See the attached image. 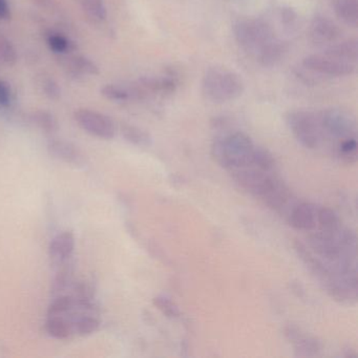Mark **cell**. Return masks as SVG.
<instances>
[{
  "mask_svg": "<svg viewBox=\"0 0 358 358\" xmlns=\"http://www.w3.org/2000/svg\"><path fill=\"white\" fill-rule=\"evenodd\" d=\"M120 131L122 137L134 145L139 146V148H148L152 145V137L150 134L140 127L124 123L121 125Z\"/></svg>",
  "mask_w": 358,
  "mask_h": 358,
  "instance_id": "ffe728a7",
  "label": "cell"
},
{
  "mask_svg": "<svg viewBox=\"0 0 358 358\" xmlns=\"http://www.w3.org/2000/svg\"><path fill=\"white\" fill-rule=\"evenodd\" d=\"M341 34L338 27L326 16H315L310 24V38L317 45L334 43L341 37Z\"/></svg>",
  "mask_w": 358,
  "mask_h": 358,
  "instance_id": "8fae6325",
  "label": "cell"
},
{
  "mask_svg": "<svg viewBox=\"0 0 358 358\" xmlns=\"http://www.w3.org/2000/svg\"><path fill=\"white\" fill-rule=\"evenodd\" d=\"M280 13H282V22L286 26V28H291V27L294 26L297 15L292 9L284 8Z\"/></svg>",
  "mask_w": 358,
  "mask_h": 358,
  "instance_id": "e575fe53",
  "label": "cell"
},
{
  "mask_svg": "<svg viewBox=\"0 0 358 358\" xmlns=\"http://www.w3.org/2000/svg\"><path fill=\"white\" fill-rule=\"evenodd\" d=\"M202 92L210 101L223 103L240 97L244 92V83L236 73L215 66L205 73Z\"/></svg>",
  "mask_w": 358,
  "mask_h": 358,
  "instance_id": "3957f363",
  "label": "cell"
},
{
  "mask_svg": "<svg viewBox=\"0 0 358 358\" xmlns=\"http://www.w3.org/2000/svg\"><path fill=\"white\" fill-rule=\"evenodd\" d=\"M45 330L50 336L60 341L68 339L73 333L71 322L62 316H49L45 324Z\"/></svg>",
  "mask_w": 358,
  "mask_h": 358,
  "instance_id": "44dd1931",
  "label": "cell"
},
{
  "mask_svg": "<svg viewBox=\"0 0 358 358\" xmlns=\"http://www.w3.org/2000/svg\"><path fill=\"white\" fill-rule=\"evenodd\" d=\"M255 148L249 136L242 131H236L217 138L211 146V156L220 166L232 171L252 165Z\"/></svg>",
  "mask_w": 358,
  "mask_h": 358,
  "instance_id": "7a4b0ae2",
  "label": "cell"
},
{
  "mask_svg": "<svg viewBox=\"0 0 358 358\" xmlns=\"http://www.w3.org/2000/svg\"><path fill=\"white\" fill-rule=\"evenodd\" d=\"M232 175L241 187L257 198H261L272 178L270 173L252 167V165L232 169Z\"/></svg>",
  "mask_w": 358,
  "mask_h": 358,
  "instance_id": "9c48e42d",
  "label": "cell"
},
{
  "mask_svg": "<svg viewBox=\"0 0 358 358\" xmlns=\"http://www.w3.org/2000/svg\"><path fill=\"white\" fill-rule=\"evenodd\" d=\"M234 36L245 51L255 56L275 38L265 22L252 18L238 20L234 26Z\"/></svg>",
  "mask_w": 358,
  "mask_h": 358,
  "instance_id": "277c9868",
  "label": "cell"
},
{
  "mask_svg": "<svg viewBox=\"0 0 358 358\" xmlns=\"http://www.w3.org/2000/svg\"><path fill=\"white\" fill-rule=\"evenodd\" d=\"M66 69L70 71V74L74 77L97 76L99 74V68L97 64L85 57V56H73L66 60Z\"/></svg>",
  "mask_w": 358,
  "mask_h": 358,
  "instance_id": "e0dca14e",
  "label": "cell"
},
{
  "mask_svg": "<svg viewBox=\"0 0 358 358\" xmlns=\"http://www.w3.org/2000/svg\"><path fill=\"white\" fill-rule=\"evenodd\" d=\"M31 121L43 133L49 134V135L57 133L59 129L57 119L49 110H41L32 113Z\"/></svg>",
  "mask_w": 358,
  "mask_h": 358,
  "instance_id": "cb8c5ba5",
  "label": "cell"
},
{
  "mask_svg": "<svg viewBox=\"0 0 358 358\" xmlns=\"http://www.w3.org/2000/svg\"><path fill=\"white\" fill-rule=\"evenodd\" d=\"M287 124L295 139L308 150H315L320 145L322 131L318 116L305 110L291 112L286 117Z\"/></svg>",
  "mask_w": 358,
  "mask_h": 358,
  "instance_id": "5b68a950",
  "label": "cell"
},
{
  "mask_svg": "<svg viewBox=\"0 0 358 358\" xmlns=\"http://www.w3.org/2000/svg\"><path fill=\"white\" fill-rule=\"evenodd\" d=\"M324 54L343 62L356 64L358 56V43L356 39H349L337 45H331Z\"/></svg>",
  "mask_w": 358,
  "mask_h": 358,
  "instance_id": "2e32d148",
  "label": "cell"
},
{
  "mask_svg": "<svg viewBox=\"0 0 358 358\" xmlns=\"http://www.w3.org/2000/svg\"><path fill=\"white\" fill-rule=\"evenodd\" d=\"M306 70L327 76L341 77L352 74L355 71V64L343 62L326 55H310L303 60Z\"/></svg>",
  "mask_w": 358,
  "mask_h": 358,
  "instance_id": "ba28073f",
  "label": "cell"
},
{
  "mask_svg": "<svg viewBox=\"0 0 358 358\" xmlns=\"http://www.w3.org/2000/svg\"><path fill=\"white\" fill-rule=\"evenodd\" d=\"M322 134L341 140L355 137L356 124L347 113L339 110H327L318 115Z\"/></svg>",
  "mask_w": 358,
  "mask_h": 358,
  "instance_id": "52a82bcc",
  "label": "cell"
},
{
  "mask_svg": "<svg viewBox=\"0 0 358 358\" xmlns=\"http://www.w3.org/2000/svg\"><path fill=\"white\" fill-rule=\"evenodd\" d=\"M293 343L295 347V355L299 357L317 356L322 350V345L317 339L307 336L303 333Z\"/></svg>",
  "mask_w": 358,
  "mask_h": 358,
  "instance_id": "d4e9b609",
  "label": "cell"
},
{
  "mask_svg": "<svg viewBox=\"0 0 358 358\" xmlns=\"http://www.w3.org/2000/svg\"><path fill=\"white\" fill-rule=\"evenodd\" d=\"M74 309V299L72 295L60 294L52 301L48 309L49 316H62Z\"/></svg>",
  "mask_w": 358,
  "mask_h": 358,
  "instance_id": "4316f807",
  "label": "cell"
},
{
  "mask_svg": "<svg viewBox=\"0 0 358 358\" xmlns=\"http://www.w3.org/2000/svg\"><path fill=\"white\" fill-rule=\"evenodd\" d=\"M317 225L320 230L335 234L341 228V222L337 213L329 207H318Z\"/></svg>",
  "mask_w": 358,
  "mask_h": 358,
  "instance_id": "7402d4cb",
  "label": "cell"
},
{
  "mask_svg": "<svg viewBox=\"0 0 358 358\" xmlns=\"http://www.w3.org/2000/svg\"><path fill=\"white\" fill-rule=\"evenodd\" d=\"M11 17V11H10L8 0H0V20H8Z\"/></svg>",
  "mask_w": 358,
  "mask_h": 358,
  "instance_id": "d590c367",
  "label": "cell"
},
{
  "mask_svg": "<svg viewBox=\"0 0 358 358\" xmlns=\"http://www.w3.org/2000/svg\"><path fill=\"white\" fill-rule=\"evenodd\" d=\"M287 50L288 49H287L286 43L274 38L255 57L262 66H273L284 58Z\"/></svg>",
  "mask_w": 358,
  "mask_h": 358,
  "instance_id": "9a60e30c",
  "label": "cell"
},
{
  "mask_svg": "<svg viewBox=\"0 0 358 358\" xmlns=\"http://www.w3.org/2000/svg\"><path fill=\"white\" fill-rule=\"evenodd\" d=\"M335 13L345 24L356 28L358 24V0H335Z\"/></svg>",
  "mask_w": 358,
  "mask_h": 358,
  "instance_id": "ac0fdd59",
  "label": "cell"
},
{
  "mask_svg": "<svg viewBox=\"0 0 358 358\" xmlns=\"http://www.w3.org/2000/svg\"><path fill=\"white\" fill-rule=\"evenodd\" d=\"M338 156L348 163L356 162L357 157V142L355 137L341 140L338 144Z\"/></svg>",
  "mask_w": 358,
  "mask_h": 358,
  "instance_id": "f1b7e54d",
  "label": "cell"
},
{
  "mask_svg": "<svg viewBox=\"0 0 358 358\" xmlns=\"http://www.w3.org/2000/svg\"><path fill=\"white\" fill-rule=\"evenodd\" d=\"M38 85L41 91L51 100H58L62 96V90L55 79L47 75H41L38 79Z\"/></svg>",
  "mask_w": 358,
  "mask_h": 358,
  "instance_id": "f546056e",
  "label": "cell"
},
{
  "mask_svg": "<svg viewBox=\"0 0 358 358\" xmlns=\"http://www.w3.org/2000/svg\"><path fill=\"white\" fill-rule=\"evenodd\" d=\"M12 92L9 83L0 80V108H8L11 106Z\"/></svg>",
  "mask_w": 358,
  "mask_h": 358,
  "instance_id": "836d02e7",
  "label": "cell"
},
{
  "mask_svg": "<svg viewBox=\"0 0 358 358\" xmlns=\"http://www.w3.org/2000/svg\"><path fill=\"white\" fill-rule=\"evenodd\" d=\"M83 3L85 11L93 20L98 22L106 20L108 12L104 0H83Z\"/></svg>",
  "mask_w": 358,
  "mask_h": 358,
  "instance_id": "1f68e13d",
  "label": "cell"
},
{
  "mask_svg": "<svg viewBox=\"0 0 358 358\" xmlns=\"http://www.w3.org/2000/svg\"><path fill=\"white\" fill-rule=\"evenodd\" d=\"M70 322L73 333H77L81 336L93 334L100 327L99 320L89 313H78Z\"/></svg>",
  "mask_w": 358,
  "mask_h": 358,
  "instance_id": "d6986e66",
  "label": "cell"
},
{
  "mask_svg": "<svg viewBox=\"0 0 358 358\" xmlns=\"http://www.w3.org/2000/svg\"><path fill=\"white\" fill-rule=\"evenodd\" d=\"M75 249V236L72 231L57 234L50 243L49 253L55 266L70 261Z\"/></svg>",
  "mask_w": 358,
  "mask_h": 358,
  "instance_id": "5bb4252c",
  "label": "cell"
},
{
  "mask_svg": "<svg viewBox=\"0 0 358 358\" xmlns=\"http://www.w3.org/2000/svg\"><path fill=\"white\" fill-rule=\"evenodd\" d=\"M35 1L43 8H49L52 6V0H35Z\"/></svg>",
  "mask_w": 358,
  "mask_h": 358,
  "instance_id": "8d00e7d4",
  "label": "cell"
},
{
  "mask_svg": "<svg viewBox=\"0 0 358 358\" xmlns=\"http://www.w3.org/2000/svg\"><path fill=\"white\" fill-rule=\"evenodd\" d=\"M259 199H262L269 208L282 211L290 201L291 192L285 182L272 176L269 184Z\"/></svg>",
  "mask_w": 358,
  "mask_h": 358,
  "instance_id": "7c38bea8",
  "label": "cell"
},
{
  "mask_svg": "<svg viewBox=\"0 0 358 358\" xmlns=\"http://www.w3.org/2000/svg\"><path fill=\"white\" fill-rule=\"evenodd\" d=\"M154 305L169 318H177L180 316L179 307L165 295H158L154 299Z\"/></svg>",
  "mask_w": 358,
  "mask_h": 358,
  "instance_id": "d6a6232c",
  "label": "cell"
},
{
  "mask_svg": "<svg viewBox=\"0 0 358 358\" xmlns=\"http://www.w3.org/2000/svg\"><path fill=\"white\" fill-rule=\"evenodd\" d=\"M294 250L297 257L305 264L309 271L315 276L324 290L334 301L345 305H351L356 301V291L352 290L334 271L332 268L317 257L309 247L296 241Z\"/></svg>",
  "mask_w": 358,
  "mask_h": 358,
  "instance_id": "6da1fadb",
  "label": "cell"
},
{
  "mask_svg": "<svg viewBox=\"0 0 358 358\" xmlns=\"http://www.w3.org/2000/svg\"><path fill=\"white\" fill-rule=\"evenodd\" d=\"M48 150L53 158L66 164L83 167L87 163V158L83 150L72 142L66 141V140H51L48 144Z\"/></svg>",
  "mask_w": 358,
  "mask_h": 358,
  "instance_id": "30bf717a",
  "label": "cell"
},
{
  "mask_svg": "<svg viewBox=\"0 0 358 358\" xmlns=\"http://www.w3.org/2000/svg\"><path fill=\"white\" fill-rule=\"evenodd\" d=\"M252 164L262 171L271 173L272 169L275 167V159L269 150L255 146L252 156Z\"/></svg>",
  "mask_w": 358,
  "mask_h": 358,
  "instance_id": "83f0119b",
  "label": "cell"
},
{
  "mask_svg": "<svg viewBox=\"0 0 358 358\" xmlns=\"http://www.w3.org/2000/svg\"><path fill=\"white\" fill-rule=\"evenodd\" d=\"M48 45L52 51L58 54L68 53L75 49V45L71 43L70 39L66 38L64 35L57 32L49 31L45 35Z\"/></svg>",
  "mask_w": 358,
  "mask_h": 358,
  "instance_id": "484cf974",
  "label": "cell"
},
{
  "mask_svg": "<svg viewBox=\"0 0 358 358\" xmlns=\"http://www.w3.org/2000/svg\"><path fill=\"white\" fill-rule=\"evenodd\" d=\"M318 207L312 203L303 202L296 205L289 215V223L301 231H312L317 226Z\"/></svg>",
  "mask_w": 358,
  "mask_h": 358,
  "instance_id": "4fadbf2b",
  "label": "cell"
},
{
  "mask_svg": "<svg viewBox=\"0 0 358 358\" xmlns=\"http://www.w3.org/2000/svg\"><path fill=\"white\" fill-rule=\"evenodd\" d=\"M74 118L83 131L99 139L110 140L116 135L114 121L101 113L89 108H80L75 112Z\"/></svg>",
  "mask_w": 358,
  "mask_h": 358,
  "instance_id": "8992f818",
  "label": "cell"
},
{
  "mask_svg": "<svg viewBox=\"0 0 358 358\" xmlns=\"http://www.w3.org/2000/svg\"><path fill=\"white\" fill-rule=\"evenodd\" d=\"M0 62L10 66L17 62V52L13 43L3 36H0Z\"/></svg>",
  "mask_w": 358,
  "mask_h": 358,
  "instance_id": "4dcf8cb0",
  "label": "cell"
},
{
  "mask_svg": "<svg viewBox=\"0 0 358 358\" xmlns=\"http://www.w3.org/2000/svg\"><path fill=\"white\" fill-rule=\"evenodd\" d=\"M101 95L112 101H127L137 99L133 85L124 87L120 85H106L101 89Z\"/></svg>",
  "mask_w": 358,
  "mask_h": 358,
  "instance_id": "603a6c76",
  "label": "cell"
}]
</instances>
